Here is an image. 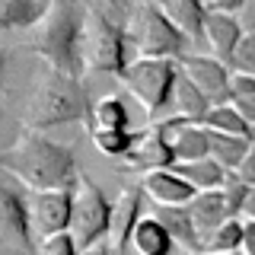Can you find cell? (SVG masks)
I'll return each mask as SVG.
<instances>
[{
    "mask_svg": "<svg viewBox=\"0 0 255 255\" xmlns=\"http://www.w3.org/2000/svg\"><path fill=\"white\" fill-rule=\"evenodd\" d=\"M233 74H249V77H255V32H246L243 42H239L236 58H233Z\"/></svg>",
    "mask_w": 255,
    "mask_h": 255,
    "instance_id": "cell-31",
    "label": "cell"
},
{
    "mask_svg": "<svg viewBox=\"0 0 255 255\" xmlns=\"http://www.w3.org/2000/svg\"><path fill=\"white\" fill-rule=\"evenodd\" d=\"M125 32L134 58L182 61L185 54H191V38L159 10L156 0H134L125 16Z\"/></svg>",
    "mask_w": 255,
    "mask_h": 255,
    "instance_id": "cell-4",
    "label": "cell"
},
{
    "mask_svg": "<svg viewBox=\"0 0 255 255\" xmlns=\"http://www.w3.org/2000/svg\"><path fill=\"white\" fill-rule=\"evenodd\" d=\"M230 102L243 112V118L255 128V77L249 74H233V93Z\"/></svg>",
    "mask_w": 255,
    "mask_h": 255,
    "instance_id": "cell-28",
    "label": "cell"
},
{
    "mask_svg": "<svg viewBox=\"0 0 255 255\" xmlns=\"http://www.w3.org/2000/svg\"><path fill=\"white\" fill-rule=\"evenodd\" d=\"M93 102L96 99H90V90L80 77L48 67L32 90L26 109V128L51 131V128H64V125H86Z\"/></svg>",
    "mask_w": 255,
    "mask_h": 255,
    "instance_id": "cell-2",
    "label": "cell"
},
{
    "mask_svg": "<svg viewBox=\"0 0 255 255\" xmlns=\"http://www.w3.org/2000/svg\"><path fill=\"white\" fill-rule=\"evenodd\" d=\"M204 255H211V252H204ZM220 255H246V252L239 249V252H220Z\"/></svg>",
    "mask_w": 255,
    "mask_h": 255,
    "instance_id": "cell-39",
    "label": "cell"
},
{
    "mask_svg": "<svg viewBox=\"0 0 255 255\" xmlns=\"http://www.w3.org/2000/svg\"><path fill=\"white\" fill-rule=\"evenodd\" d=\"M172 128V147L179 163H191V159H204L211 156V131L204 125H191L179 122V118H166Z\"/></svg>",
    "mask_w": 255,
    "mask_h": 255,
    "instance_id": "cell-16",
    "label": "cell"
},
{
    "mask_svg": "<svg viewBox=\"0 0 255 255\" xmlns=\"http://www.w3.org/2000/svg\"><path fill=\"white\" fill-rule=\"evenodd\" d=\"M29 207H32V227H35L38 239L70 233V223H74V188L29 191Z\"/></svg>",
    "mask_w": 255,
    "mask_h": 255,
    "instance_id": "cell-11",
    "label": "cell"
},
{
    "mask_svg": "<svg viewBox=\"0 0 255 255\" xmlns=\"http://www.w3.org/2000/svg\"><path fill=\"white\" fill-rule=\"evenodd\" d=\"M182 179H188L198 191H220L223 182H227L230 169H223L214 156H204V159H191V163H175Z\"/></svg>",
    "mask_w": 255,
    "mask_h": 255,
    "instance_id": "cell-24",
    "label": "cell"
},
{
    "mask_svg": "<svg viewBox=\"0 0 255 255\" xmlns=\"http://www.w3.org/2000/svg\"><path fill=\"white\" fill-rule=\"evenodd\" d=\"M131 249L137 255H175L179 252V243L172 239V233L163 227V220L156 214H147L140 220V227L134 230V243Z\"/></svg>",
    "mask_w": 255,
    "mask_h": 255,
    "instance_id": "cell-21",
    "label": "cell"
},
{
    "mask_svg": "<svg viewBox=\"0 0 255 255\" xmlns=\"http://www.w3.org/2000/svg\"><path fill=\"white\" fill-rule=\"evenodd\" d=\"M179 67L214 106L230 102V93H233V67H227L220 58H214L207 51H198V54L191 51L179 61Z\"/></svg>",
    "mask_w": 255,
    "mask_h": 255,
    "instance_id": "cell-9",
    "label": "cell"
},
{
    "mask_svg": "<svg viewBox=\"0 0 255 255\" xmlns=\"http://www.w3.org/2000/svg\"><path fill=\"white\" fill-rule=\"evenodd\" d=\"M243 230H246V220L243 217H230L227 223H220V227L204 239V252H211V255L239 252V249H243Z\"/></svg>",
    "mask_w": 255,
    "mask_h": 255,
    "instance_id": "cell-27",
    "label": "cell"
},
{
    "mask_svg": "<svg viewBox=\"0 0 255 255\" xmlns=\"http://www.w3.org/2000/svg\"><path fill=\"white\" fill-rule=\"evenodd\" d=\"M90 137H93L99 153H106L112 159H125L128 163V156H131L134 147H137L140 131H134V128H128V131H96V134H90Z\"/></svg>",
    "mask_w": 255,
    "mask_h": 255,
    "instance_id": "cell-26",
    "label": "cell"
},
{
    "mask_svg": "<svg viewBox=\"0 0 255 255\" xmlns=\"http://www.w3.org/2000/svg\"><path fill=\"white\" fill-rule=\"evenodd\" d=\"M246 29L239 22V16L233 13H207L204 19V45L214 58H220L227 67H233V58H236V48L243 42Z\"/></svg>",
    "mask_w": 255,
    "mask_h": 255,
    "instance_id": "cell-14",
    "label": "cell"
},
{
    "mask_svg": "<svg viewBox=\"0 0 255 255\" xmlns=\"http://www.w3.org/2000/svg\"><path fill=\"white\" fill-rule=\"evenodd\" d=\"M207 131H211V128H207ZM252 150H255V140H249V137L211 131V156L230 172H239V166L246 163V156H249Z\"/></svg>",
    "mask_w": 255,
    "mask_h": 255,
    "instance_id": "cell-23",
    "label": "cell"
},
{
    "mask_svg": "<svg viewBox=\"0 0 255 255\" xmlns=\"http://www.w3.org/2000/svg\"><path fill=\"white\" fill-rule=\"evenodd\" d=\"M80 255H118V252L112 249V243H109V239H106V243L93 246V249H86V252H80Z\"/></svg>",
    "mask_w": 255,
    "mask_h": 255,
    "instance_id": "cell-36",
    "label": "cell"
},
{
    "mask_svg": "<svg viewBox=\"0 0 255 255\" xmlns=\"http://www.w3.org/2000/svg\"><path fill=\"white\" fill-rule=\"evenodd\" d=\"M153 214L163 220V227L172 233V239L179 243V252L185 255H201L204 243H201V233L195 227V217H191L188 204H179V207H153Z\"/></svg>",
    "mask_w": 255,
    "mask_h": 255,
    "instance_id": "cell-15",
    "label": "cell"
},
{
    "mask_svg": "<svg viewBox=\"0 0 255 255\" xmlns=\"http://www.w3.org/2000/svg\"><path fill=\"white\" fill-rule=\"evenodd\" d=\"M204 3H207V10H211V13H239V10H243V3H246V0H204Z\"/></svg>",
    "mask_w": 255,
    "mask_h": 255,
    "instance_id": "cell-32",
    "label": "cell"
},
{
    "mask_svg": "<svg viewBox=\"0 0 255 255\" xmlns=\"http://www.w3.org/2000/svg\"><path fill=\"white\" fill-rule=\"evenodd\" d=\"M214 109V102L198 90L191 80L182 74L179 83H175V96H172V109L169 118H179V122H191V125H204L207 112Z\"/></svg>",
    "mask_w": 255,
    "mask_h": 255,
    "instance_id": "cell-18",
    "label": "cell"
},
{
    "mask_svg": "<svg viewBox=\"0 0 255 255\" xmlns=\"http://www.w3.org/2000/svg\"><path fill=\"white\" fill-rule=\"evenodd\" d=\"M35 255H80V246H77L74 233H58V236L38 239Z\"/></svg>",
    "mask_w": 255,
    "mask_h": 255,
    "instance_id": "cell-30",
    "label": "cell"
},
{
    "mask_svg": "<svg viewBox=\"0 0 255 255\" xmlns=\"http://www.w3.org/2000/svg\"><path fill=\"white\" fill-rule=\"evenodd\" d=\"M239 175H243V179H246V182H249V185L255 188V150H252L249 156H246V163L239 166Z\"/></svg>",
    "mask_w": 255,
    "mask_h": 255,
    "instance_id": "cell-35",
    "label": "cell"
},
{
    "mask_svg": "<svg viewBox=\"0 0 255 255\" xmlns=\"http://www.w3.org/2000/svg\"><path fill=\"white\" fill-rule=\"evenodd\" d=\"M83 3H99V6H118L122 0H83Z\"/></svg>",
    "mask_w": 255,
    "mask_h": 255,
    "instance_id": "cell-38",
    "label": "cell"
},
{
    "mask_svg": "<svg viewBox=\"0 0 255 255\" xmlns=\"http://www.w3.org/2000/svg\"><path fill=\"white\" fill-rule=\"evenodd\" d=\"M236 16H239V22H243L246 32H255V0H246L243 10H239Z\"/></svg>",
    "mask_w": 255,
    "mask_h": 255,
    "instance_id": "cell-33",
    "label": "cell"
},
{
    "mask_svg": "<svg viewBox=\"0 0 255 255\" xmlns=\"http://www.w3.org/2000/svg\"><path fill=\"white\" fill-rule=\"evenodd\" d=\"M204 128H211V131H220V134H236V137H249L255 140V128L243 118V112H239L233 102H223V106H214L207 112L204 118Z\"/></svg>",
    "mask_w": 255,
    "mask_h": 255,
    "instance_id": "cell-25",
    "label": "cell"
},
{
    "mask_svg": "<svg viewBox=\"0 0 255 255\" xmlns=\"http://www.w3.org/2000/svg\"><path fill=\"white\" fill-rule=\"evenodd\" d=\"M112 211H115V201H109L106 191L83 172L80 185L74 188V223H70V233H74L80 252H86L109 239Z\"/></svg>",
    "mask_w": 255,
    "mask_h": 255,
    "instance_id": "cell-7",
    "label": "cell"
},
{
    "mask_svg": "<svg viewBox=\"0 0 255 255\" xmlns=\"http://www.w3.org/2000/svg\"><path fill=\"white\" fill-rule=\"evenodd\" d=\"M243 252H246V255H255V220H246V230H243Z\"/></svg>",
    "mask_w": 255,
    "mask_h": 255,
    "instance_id": "cell-34",
    "label": "cell"
},
{
    "mask_svg": "<svg viewBox=\"0 0 255 255\" xmlns=\"http://www.w3.org/2000/svg\"><path fill=\"white\" fill-rule=\"evenodd\" d=\"M147 207V191H143L140 179L131 182V185L122 188V195L115 198V211H112V230H109V243L118 255H125L134 243V230L140 227V220L147 217L143 214Z\"/></svg>",
    "mask_w": 255,
    "mask_h": 255,
    "instance_id": "cell-12",
    "label": "cell"
},
{
    "mask_svg": "<svg viewBox=\"0 0 255 255\" xmlns=\"http://www.w3.org/2000/svg\"><path fill=\"white\" fill-rule=\"evenodd\" d=\"M179 77H182L179 61H169V58H134L118 80H122V83L128 86V93L140 102V109L147 112V118L163 122V118H169Z\"/></svg>",
    "mask_w": 255,
    "mask_h": 255,
    "instance_id": "cell-6",
    "label": "cell"
},
{
    "mask_svg": "<svg viewBox=\"0 0 255 255\" xmlns=\"http://www.w3.org/2000/svg\"><path fill=\"white\" fill-rule=\"evenodd\" d=\"M156 3L191 38V45H204V19L211 13L204 0H156Z\"/></svg>",
    "mask_w": 255,
    "mask_h": 255,
    "instance_id": "cell-17",
    "label": "cell"
},
{
    "mask_svg": "<svg viewBox=\"0 0 255 255\" xmlns=\"http://www.w3.org/2000/svg\"><path fill=\"white\" fill-rule=\"evenodd\" d=\"M83 61H86V70H99V74H112V77H122L125 67L134 61L125 22L112 16V6L86 3Z\"/></svg>",
    "mask_w": 255,
    "mask_h": 255,
    "instance_id": "cell-5",
    "label": "cell"
},
{
    "mask_svg": "<svg viewBox=\"0 0 255 255\" xmlns=\"http://www.w3.org/2000/svg\"><path fill=\"white\" fill-rule=\"evenodd\" d=\"M140 185L147 191V198L156 207H179V204H191L198 195V188L188 179H182L179 169H153L147 175H140Z\"/></svg>",
    "mask_w": 255,
    "mask_h": 255,
    "instance_id": "cell-13",
    "label": "cell"
},
{
    "mask_svg": "<svg viewBox=\"0 0 255 255\" xmlns=\"http://www.w3.org/2000/svg\"><path fill=\"white\" fill-rule=\"evenodd\" d=\"M220 191H223V198H227V207H230V214H233V217H243V211H246V201H249V195H252V185H249V182H246L239 172H230Z\"/></svg>",
    "mask_w": 255,
    "mask_h": 255,
    "instance_id": "cell-29",
    "label": "cell"
},
{
    "mask_svg": "<svg viewBox=\"0 0 255 255\" xmlns=\"http://www.w3.org/2000/svg\"><path fill=\"white\" fill-rule=\"evenodd\" d=\"M51 0H0V26L3 29H32L42 26Z\"/></svg>",
    "mask_w": 255,
    "mask_h": 255,
    "instance_id": "cell-22",
    "label": "cell"
},
{
    "mask_svg": "<svg viewBox=\"0 0 255 255\" xmlns=\"http://www.w3.org/2000/svg\"><path fill=\"white\" fill-rule=\"evenodd\" d=\"M0 166L29 191L77 188L83 179L77 150L70 143L48 137L45 131H32V128H26L13 147L0 156Z\"/></svg>",
    "mask_w": 255,
    "mask_h": 255,
    "instance_id": "cell-1",
    "label": "cell"
},
{
    "mask_svg": "<svg viewBox=\"0 0 255 255\" xmlns=\"http://www.w3.org/2000/svg\"><path fill=\"white\" fill-rule=\"evenodd\" d=\"M90 134L96 131H128L131 128V109H128V99L118 93H109V96H99L93 102V112H90Z\"/></svg>",
    "mask_w": 255,
    "mask_h": 255,
    "instance_id": "cell-20",
    "label": "cell"
},
{
    "mask_svg": "<svg viewBox=\"0 0 255 255\" xmlns=\"http://www.w3.org/2000/svg\"><path fill=\"white\" fill-rule=\"evenodd\" d=\"M83 16L86 3L83 0H51L45 22L38 26L35 35V51L48 67L61 74L80 77L86 74L83 61Z\"/></svg>",
    "mask_w": 255,
    "mask_h": 255,
    "instance_id": "cell-3",
    "label": "cell"
},
{
    "mask_svg": "<svg viewBox=\"0 0 255 255\" xmlns=\"http://www.w3.org/2000/svg\"><path fill=\"white\" fill-rule=\"evenodd\" d=\"M0 220H3L6 236L13 239L26 255H35V227H32V207H29V188L19 185L13 175H6L0 188Z\"/></svg>",
    "mask_w": 255,
    "mask_h": 255,
    "instance_id": "cell-8",
    "label": "cell"
},
{
    "mask_svg": "<svg viewBox=\"0 0 255 255\" xmlns=\"http://www.w3.org/2000/svg\"><path fill=\"white\" fill-rule=\"evenodd\" d=\"M188 211H191V217H195V227H198V233H201V243L220 227V223H227L230 217H233L230 207H227L223 191H198L195 201L188 204Z\"/></svg>",
    "mask_w": 255,
    "mask_h": 255,
    "instance_id": "cell-19",
    "label": "cell"
},
{
    "mask_svg": "<svg viewBox=\"0 0 255 255\" xmlns=\"http://www.w3.org/2000/svg\"><path fill=\"white\" fill-rule=\"evenodd\" d=\"M243 220H255V188L249 195V201H246V211H243Z\"/></svg>",
    "mask_w": 255,
    "mask_h": 255,
    "instance_id": "cell-37",
    "label": "cell"
},
{
    "mask_svg": "<svg viewBox=\"0 0 255 255\" xmlns=\"http://www.w3.org/2000/svg\"><path fill=\"white\" fill-rule=\"evenodd\" d=\"M175 163L179 159H175V147H172V128L163 118V122H153L140 131L137 147H134V153L128 156L125 166L137 175H147L153 169H172Z\"/></svg>",
    "mask_w": 255,
    "mask_h": 255,
    "instance_id": "cell-10",
    "label": "cell"
}]
</instances>
